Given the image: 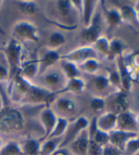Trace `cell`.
I'll list each match as a JSON object with an SVG mask.
<instances>
[{
	"mask_svg": "<svg viewBox=\"0 0 139 155\" xmlns=\"http://www.w3.org/2000/svg\"><path fill=\"white\" fill-rule=\"evenodd\" d=\"M98 5V1H82L81 22L83 24L84 28H86L90 25L93 16L96 13V9Z\"/></svg>",
	"mask_w": 139,
	"mask_h": 155,
	"instance_id": "25",
	"label": "cell"
},
{
	"mask_svg": "<svg viewBox=\"0 0 139 155\" xmlns=\"http://www.w3.org/2000/svg\"><path fill=\"white\" fill-rule=\"evenodd\" d=\"M63 141V137L48 138L41 142L40 147V155H50L56 150L60 148V145Z\"/></svg>",
	"mask_w": 139,
	"mask_h": 155,
	"instance_id": "27",
	"label": "cell"
},
{
	"mask_svg": "<svg viewBox=\"0 0 139 155\" xmlns=\"http://www.w3.org/2000/svg\"><path fill=\"white\" fill-rule=\"evenodd\" d=\"M131 80L135 81H139V69H135V70L133 72V74L131 75Z\"/></svg>",
	"mask_w": 139,
	"mask_h": 155,
	"instance_id": "43",
	"label": "cell"
},
{
	"mask_svg": "<svg viewBox=\"0 0 139 155\" xmlns=\"http://www.w3.org/2000/svg\"><path fill=\"white\" fill-rule=\"evenodd\" d=\"M108 80H109L110 83H111V86L114 87L117 91L122 90V86H121V79H120V76L119 73L117 71V69H113V70H109L108 71Z\"/></svg>",
	"mask_w": 139,
	"mask_h": 155,
	"instance_id": "38",
	"label": "cell"
},
{
	"mask_svg": "<svg viewBox=\"0 0 139 155\" xmlns=\"http://www.w3.org/2000/svg\"><path fill=\"white\" fill-rule=\"evenodd\" d=\"M0 33H1V34H3V35H5L6 34V32L4 31V29L1 28V27H0Z\"/></svg>",
	"mask_w": 139,
	"mask_h": 155,
	"instance_id": "47",
	"label": "cell"
},
{
	"mask_svg": "<svg viewBox=\"0 0 139 155\" xmlns=\"http://www.w3.org/2000/svg\"><path fill=\"white\" fill-rule=\"evenodd\" d=\"M134 155H139V151H138V152H136V153H135V154H134Z\"/></svg>",
	"mask_w": 139,
	"mask_h": 155,
	"instance_id": "51",
	"label": "cell"
},
{
	"mask_svg": "<svg viewBox=\"0 0 139 155\" xmlns=\"http://www.w3.org/2000/svg\"><path fill=\"white\" fill-rule=\"evenodd\" d=\"M137 18H138V22H139V12L137 13Z\"/></svg>",
	"mask_w": 139,
	"mask_h": 155,
	"instance_id": "50",
	"label": "cell"
},
{
	"mask_svg": "<svg viewBox=\"0 0 139 155\" xmlns=\"http://www.w3.org/2000/svg\"><path fill=\"white\" fill-rule=\"evenodd\" d=\"M90 121L85 117V116H79L76 118L73 122H69V125L67 127V130L63 137L60 148H67L68 145L70 144L74 139L79 135V134L81 130L88 128Z\"/></svg>",
	"mask_w": 139,
	"mask_h": 155,
	"instance_id": "10",
	"label": "cell"
},
{
	"mask_svg": "<svg viewBox=\"0 0 139 155\" xmlns=\"http://www.w3.org/2000/svg\"><path fill=\"white\" fill-rule=\"evenodd\" d=\"M22 44L12 38L8 43L6 48H3L8 66H9V70H8L9 71V81H11L13 76L20 70L22 64Z\"/></svg>",
	"mask_w": 139,
	"mask_h": 155,
	"instance_id": "2",
	"label": "cell"
},
{
	"mask_svg": "<svg viewBox=\"0 0 139 155\" xmlns=\"http://www.w3.org/2000/svg\"><path fill=\"white\" fill-rule=\"evenodd\" d=\"M38 72H39L38 60L26 61L21 64L20 73L28 81H32L36 77H38Z\"/></svg>",
	"mask_w": 139,
	"mask_h": 155,
	"instance_id": "24",
	"label": "cell"
},
{
	"mask_svg": "<svg viewBox=\"0 0 139 155\" xmlns=\"http://www.w3.org/2000/svg\"><path fill=\"white\" fill-rule=\"evenodd\" d=\"M41 142L39 139L28 138L21 146L24 155H38L40 153Z\"/></svg>",
	"mask_w": 139,
	"mask_h": 155,
	"instance_id": "29",
	"label": "cell"
},
{
	"mask_svg": "<svg viewBox=\"0 0 139 155\" xmlns=\"http://www.w3.org/2000/svg\"><path fill=\"white\" fill-rule=\"evenodd\" d=\"M54 105V109H52L55 114H59L60 117H65L72 115L77 112V103L73 99L68 97H59L56 98L55 101L52 103Z\"/></svg>",
	"mask_w": 139,
	"mask_h": 155,
	"instance_id": "16",
	"label": "cell"
},
{
	"mask_svg": "<svg viewBox=\"0 0 139 155\" xmlns=\"http://www.w3.org/2000/svg\"><path fill=\"white\" fill-rule=\"evenodd\" d=\"M117 69L119 76H120V79H121L122 90L125 91L126 93L130 92L131 87H132L131 75L133 74V72L135 70V69L126 63L124 55L117 58Z\"/></svg>",
	"mask_w": 139,
	"mask_h": 155,
	"instance_id": "13",
	"label": "cell"
},
{
	"mask_svg": "<svg viewBox=\"0 0 139 155\" xmlns=\"http://www.w3.org/2000/svg\"><path fill=\"white\" fill-rule=\"evenodd\" d=\"M56 97L51 92L45 88L40 86L39 84L32 82L29 89L22 98V104H45L50 107V105L55 101Z\"/></svg>",
	"mask_w": 139,
	"mask_h": 155,
	"instance_id": "3",
	"label": "cell"
},
{
	"mask_svg": "<svg viewBox=\"0 0 139 155\" xmlns=\"http://www.w3.org/2000/svg\"><path fill=\"white\" fill-rule=\"evenodd\" d=\"M41 82L42 85L40 86L45 88L51 92L55 96L56 93L61 90L66 83V78L61 70L58 69H48L41 76Z\"/></svg>",
	"mask_w": 139,
	"mask_h": 155,
	"instance_id": "5",
	"label": "cell"
},
{
	"mask_svg": "<svg viewBox=\"0 0 139 155\" xmlns=\"http://www.w3.org/2000/svg\"><path fill=\"white\" fill-rule=\"evenodd\" d=\"M102 8H103V13H104V18H105V23L108 27L109 30H113L117 28L118 26L121 25L122 19L121 15L119 12V10L117 7H107L106 3H102Z\"/></svg>",
	"mask_w": 139,
	"mask_h": 155,
	"instance_id": "19",
	"label": "cell"
},
{
	"mask_svg": "<svg viewBox=\"0 0 139 155\" xmlns=\"http://www.w3.org/2000/svg\"><path fill=\"white\" fill-rule=\"evenodd\" d=\"M68 125H69V121L67 118L60 117V116H58L56 125H55V127H54L50 135L48 137V138H56V137H64Z\"/></svg>",
	"mask_w": 139,
	"mask_h": 155,
	"instance_id": "33",
	"label": "cell"
},
{
	"mask_svg": "<svg viewBox=\"0 0 139 155\" xmlns=\"http://www.w3.org/2000/svg\"><path fill=\"white\" fill-rule=\"evenodd\" d=\"M2 105H3V99H2V97H1V95H0V109H1Z\"/></svg>",
	"mask_w": 139,
	"mask_h": 155,
	"instance_id": "46",
	"label": "cell"
},
{
	"mask_svg": "<svg viewBox=\"0 0 139 155\" xmlns=\"http://www.w3.org/2000/svg\"><path fill=\"white\" fill-rule=\"evenodd\" d=\"M117 115L112 112H104L97 115V127L98 130L109 134L117 129Z\"/></svg>",
	"mask_w": 139,
	"mask_h": 155,
	"instance_id": "17",
	"label": "cell"
},
{
	"mask_svg": "<svg viewBox=\"0 0 139 155\" xmlns=\"http://www.w3.org/2000/svg\"><path fill=\"white\" fill-rule=\"evenodd\" d=\"M50 155H72V153L67 148H59Z\"/></svg>",
	"mask_w": 139,
	"mask_h": 155,
	"instance_id": "42",
	"label": "cell"
},
{
	"mask_svg": "<svg viewBox=\"0 0 139 155\" xmlns=\"http://www.w3.org/2000/svg\"><path fill=\"white\" fill-rule=\"evenodd\" d=\"M119 10L122 22L127 23L135 29H139V22L137 18V12H135L134 5L131 4H119L117 6Z\"/></svg>",
	"mask_w": 139,
	"mask_h": 155,
	"instance_id": "20",
	"label": "cell"
},
{
	"mask_svg": "<svg viewBox=\"0 0 139 155\" xmlns=\"http://www.w3.org/2000/svg\"><path fill=\"white\" fill-rule=\"evenodd\" d=\"M88 87L96 93L106 92L111 86V83L108 80V77L104 75H93L92 79L89 81Z\"/></svg>",
	"mask_w": 139,
	"mask_h": 155,
	"instance_id": "23",
	"label": "cell"
},
{
	"mask_svg": "<svg viewBox=\"0 0 139 155\" xmlns=\"http://www.w3.org/2000/svg\"><path fill=\"white\" fill-rule=\"evenodd\" d=\"M57 119H58V115L52 110L51 107L45 106L41 111L40 121L44 128V134H43V136L39 139L40 142L45 141V139H48V137L50 135V134L52 133V130L57 123Z\"/></svg>",
	"mask_w": 139,
	"mask_h": 155,
	"instance_id": "12",
	"label": "cell"
},
{
	"mask_svg": "<svg viewBox=\"0 0 139 155\" xmlns=\"http://www.w3.org/2000/svg\"><path fill=\"white\" fill-rule=\"evenodd\" d=\"M10 85L8 87V92L10 94V98L14 103H21L22 98L24 97L26 93L29 89L32 81H29L25 79L20 73V70L13 76V78L9 81Z\"/></svg>",
	"mask_w": 139,
	"mask_h": 155,
	"instance_id": "7",
	"label": "cell"
},
{
	"mask_svg": "<svg viewBox=\"0 0 139 155\" xmlns=\"http://www.w3.org/2000/svg\"><path fill=\"white\" fill-rule=\"evenodd\" d=\"M106 100V107H110L108 112H112L115 114H118L129 109V101L127 93L123 90L117 91L112 94L109 98Z\"/></svg>",
	"mask_w": 139,
	"mask_h": 155,
	"instance_id": "11",
	"label": "cell"
},
{
	"mask_svg": "<svg viewBox=\"0 0 139 155\" xmlns=\"http://www.w3.org/2000/svg\"><path fill=\"white\" fill-rule=\"evenodd\" d=\"M12 38L21 44L28 41L38 43L40 41V32L33 23L28 21H19L12 28Z\"/></svg>",
	"mask_w": 139,
	"mask_h": 155,
	"instance_id": "4",
	"label": "cell"
},
{
	"mask_svg": "<svg viewBox=\"0 0 139 155\" xmlns=\"http://www.w3.org/2000/svg\"><path fill=\"white\" fill-rule=\"evenodd\" d=\"M125 49V45L122 42L120 38H114L110 40V45H109V55L108 58L109 60L112 59H117L119 56H122L124 53Z\"/></svg>",
	"mask_w": 139,
	"mask_h": 155,
	"instance_id": "28",
	"label": "cell"
},
{
	"mask_svg": "<svg viewBox=\"0 0 139 155\" xmlns=\"http://www.w3.org/2000/svg\"><path fill=\"white\" fill-rule=\"evenodd\" d=\"M66 42V39L65 35L60 31H54L50 34L48 41V49L51 50H58L61 46H63Z\"/></svg>",
	"mask_w": 139,
	"mask_h": 155,
	"instance_id": "32",
	"label": "cell"
},
{
	"mask_svg": "<svg viewBox=\"0 0 139 155\" xmlns=\"http://www.w3.org/2000/svg\"><path fill=\"white\" fill-rule=\"evenodd\" d=\"M0 51H3V48H0Z\"/></svg>",
	"mask_w": 139,
	"mask_h": 155,
	"instance_id": "52",
	"label": "cell"
},
{
	"mask_svg": "<svg viewBox=\"0 0 139 155\" xmlns=\"http://www.w3.org/2000/svg\"><path fill=\"white\" fill-rule=\"evenodd\" d=\"M138 34H139V32H138Z\"/></svg>",
	"mask_w": 139,
	"mask_h": 155,
	"instance_id": "53",
	"label": "cell"
},
{
	"mask_svg": "<svg viewBox=\"0 0 139 155\" xmlns=\"http://www.w3.org/2000/svg\"><path fill=\"white\" fill-rule=\"evenodd\" d=\"M90 108L91 110L97 114H100L105 112L106 109V100L105 98L99 97V96H94L91 97L90 100Z\"/></svg>",
	"mask_w": 139,
	"mask_h": 155,
	"instance_id": "36",
	"label": "cell"
},
{
	"mask_svg": "<svg viewBox=\"0 0 139 155\" xmlns=\"http://www.w3.org/2000/svg\"><path fill=\"white\" fill-rule=\"evenodd\" d=\"M5 81H9V71L2 64H0V82Z\"/></svg>",
	"mask_w": 139,
	"mask_h": 155,
	"instance_id": "40",
	"label": "cell"
},
{
	"mask_svg": "<svg viewBox=\"0 0 139 155\" xmlns=\"http://www.w3.org/2000/svg\"><path fill=\"white\" fill-rule=\"evenodd\" d=\"M109 45H110L109 39L106 36L101 35L92 46L94 48L98 56L108 58V55H109Z\"/></svg>",
	"mask_w": 139,
	"mask_h": 155,
	"instance_id": "30",
	"label": "cell"
},
{
	"mask_svg": "<svg viewBox=\"0 0 139 155\" xmlns=\"http://www.w3.org/2000/svg\"><path fill=\"white\" fill-rule=\"evenodd\" d=\"M127 133L137 134L136 115L131 110H126L117 115V129Z\"/></svg>",
	"mask_w": 139,
	"mask_h": 155,
	"instance_id": "14",
	"label": "cell"
},
{
	"mask_svg": "<svg viewBox=\"0 0 139 155\" xmlns=\"http://www.w3.org/2000/svg\"><path fill=\"white\" fill-rule=\"evenodd\" d=\"M135 135H137V134L114 130L111 131V133H109V144L114 146L115 148H117L118 150L123 151L127 141Z\"/></svg>",
	"mask_w": 139,
	"mask_h": 155,
	"instance_id": "21",
	"label": "cell"
},
{
	"mask_svg": "<svg viewBox=\"0 0 139 155\" xmlns=\"http://www.w3.org/2000/svg\"><path fill=\"white\" fill-rule=\"evenodd\" d=\"M2 4H3V2H2V1H0V9H1V7H2Z\"/></svg>",
	"mask_w": 139,
	"mask_h": 155,
	"instance_id": "49",
	"label": "cell"
},
{
	"mask_svg": "<svg viewBox=\"0 0 139 155\" xmlns=\"http://www.w3.org/2000/svg\"><path fill=\"white\" fill-rule=\"evenodd\" d=\"M13 3L21 13L25 15H33L38 11V5L34 1H17Z\"/></svg>",
	"mask_w": 139,
	"mask_h": 155,
	"instance_id": "34",
	"label": "cell"
},
{
	"mask_svg": "<svg viewBox=\"0 0 139 155\" xmlns=\"http://www.w3.org/2000/svg\"><path fill=\"white\" fill-rule=\"evenodd\" d=\"M0 155H24L21 148V145L14 141L10 140L2 146L0 150Z\"/></svg>",
	"mask_w": 139,
	"mask_h": 155,
	"instance_id": "31",
	"label": "cell"
},
{
	"mask_svg": "<svg viewBox=\"0 0 139 155\" xmlns=\"http://www.w3.org/2000/svg\"><path fill=\"white\" fill-rule=\"evenodd\" d=\"M139 151V135H135L127 141L125 144L123 153L125 155H134Z\"/></svg>",
	"mask_w": 139,
	"mask_h": 155,
	"instance_id": "37",
	"label": "cell"
},
{
	"mask_svg": "<svg viewBox=\"0 0 139 155\" xmlns=\"http://www.w3.org/2000/svg\"><path fill=\"white\" fill-rule=\"evenodd\" d=\"M134 69H139V52L134 53L131 57V63L129 64Z\"/></svg>",
	"mask_w": 139,
	"mask_h": 155,
	"instance_id": "41",
	"label": "cell"
},
{
	"mask_svg": "<svg viewBox=\"0 0 139 155\" xmlns=\"http://www.w3.org/2000/svg\"><path fill=\"white\" fill-rule=\"evenodd\" d=\"M87 84L85 83L81 78H75V79L67 80L65 87L60 90L58 93L55 94V97H58L59 95L65 94V93H74V94H81L84 90L86 89Z\"/></svg>",
	"mask_w": 139,
	"mask_h": 155,
	"instance_id": "22",
	"label": "cell"
},
{
	"mask_svg": "<svg viewBox=\"0 0 139 155\" xmlns=\"http://www.w3.org/2000/svg\"><path fill=\"white\" fill-rule=\"evenodd\" d=\"M24 116L18 109L11 107L6 103L2 105L0 109V131L1 133H18L24 128Z\"/></svg>",
	"mask_w": 139,
	"mask_h": 155,
	"instance_id": "1",
	"label": "cell"
},
{
	"mask_svg": "<svg viewBox=\"0 0 139 155\" xmlns=\"http://www.w3.org/2000/svg\"><path fill=\"white\" fill-rule=\"evenodd\" d=\"M136 122H137V134L139 135V113L136 114Z\"/></svg>",
	"mask_w": 139,
	"mask_h": 155,
	"instance_id": "45",
	"label": "cell"
},
{
	"mask_svg": "<svg viewBox=\"0 0 139 155\" xmlns=\"http://www.w3.org/2000/svg\"><path fill=\"white\" fill-rule=\"evenodd\" d=\"M101 14L96 12L90 25L86 28H83L80 34L81 41L85 44V45H93L98 39L101 36Z\"/></svg>",
	"mask_w": 139,
	"mask_h": 155,
	"instance_id": "8",
	"label": "cell"
},
{
	"mask_svg": "<svg viewBox=\"0 0 139 155\" xmlns=\"http://www.w3.org/2000/svg\"><path fill=\"white\" fill-rule=\"evenodd\" d=\"M78 66L81 71H83L90 75H96V73L99 69V61L98 59H89Z\"/></svg>",
	"mask_w": 139,
	"mask_h": 155,
	"instance_id": "35",
	"label": "cell"
},
{
	"mask_svg": "<svg viewBox=\"0 0 139 155\" xmlns=\"http://www.w3.org/2000/svg\"><path fill=\"white\" fill-rule=\"evenodd\" d=\"M102 155H124V153L117 148H115L114 146L108 144L103 147Z\"/></svg>",
	"mask_w": 139,
	"mask_h": 155,
	"instance_id": "39",
	"label": "cell"
},
{
	"mask_svg": "<svg viewBox=\"0 0 139 155\" xmlns=\"http://www.w3.org/2000/svg\"><path fill=\"white\" fill-rule=\"evenodd\" d=\"M2 146H3V143H2V140H1V138H0V150H1Z\"/></svg>",
	"mask_w": 139,
	"mask_h": 155,
	"instance_id": "48",
	"label": "cell"
},
{
	"mask_svg": "<svg viewBox=\"0 0 139 155\" xmlns=\"http://www.w3.org/2000/svg\"><path fill=\"white\" fill-rule=\"evenodd\" d=\"M60 60H61V54L59 53L58 50L48 49L40 59H38V65H39L38 76H41L46 70L50 69L57 61H60Z\"/></svg>",
	"mask_w": 139,
	"mask_h": 155,
	"instance_id": "18",
	"label": "cell"
},
{
	"mask_svg": "<svg viewBox=\"0 0 139 155\" xmlns=\"http://www.w3.org/2000/svg\"><path fill=\"white\" fill-rule=\"evenodd\" d=\"M60 65H61V71L63 72V74L66 78V80H71V79H75V78L81 77V70L76 64H73L68 61L61 60Z\"/></svg>",
	"mask_w": 139,
	"mask_h": 155,
	"instance_id": "26",
	"label": "cell"
},
{
	"mask_svg": "<svg viewBox=\"0 0 139 155\" xmlns=\"http://www.w3.org/2000/svg\"><path fill=\"white\" fill-rule=\"evenodd\" d=\"M134 8L135 12L138 13V12H139V0H138V1H136V2L134 4Z\"/></svg>",
	"mask_w": 139,
	"mask_h": 155,
	"instance_id": "44",
	"label": "cell"
},
{
	"mask_svg": "<svg viewBox=\"0 0 139 155\" xmlns=\"http://www.w3.org/2000/svg\"><path fill=\"white\" fill-rule=\"evenodd\" d=\"M55 5L59 16L63 22V26L69 30L76 28L77 19L80 18V15L72 1H57Z\"/></svg>",
	"mask_w": 139,
	"mask_h": 155,
	"instance_id": "6",
	"label": "cell"
},
{
	"mask_svg": "<svg viewBox=\"0 0 139 155\" xmlns=\"http://www.w3.org/2000/svg\"><path fill=\"white\" fill-rule=\"evenodd\" d=\"M89 146V134L88 130H81L74 140L68 145L67 149L73 155H87Z\"/></svg>",
	"mask_w": 139,
	"mask_h": 155,
	"instance_id": "15",
	"label": "cell"
},
{
	"mask_svg": "<svg viewBox=\"0 0 139 155\" xmlns=\"http://www.w3.org/2000/svg\"><path fill=\"white\" fill-rule=\"evenodd\" d=\"M89 59H98V53L92 45H82L66 53L65 55H61V60L71 61L77 65H80Z\"/></svg>",
	"mask_w": 139,
	"mask_h": 155,
	"instance_id": "9",
	"label": "cell"
}]
</instances>
